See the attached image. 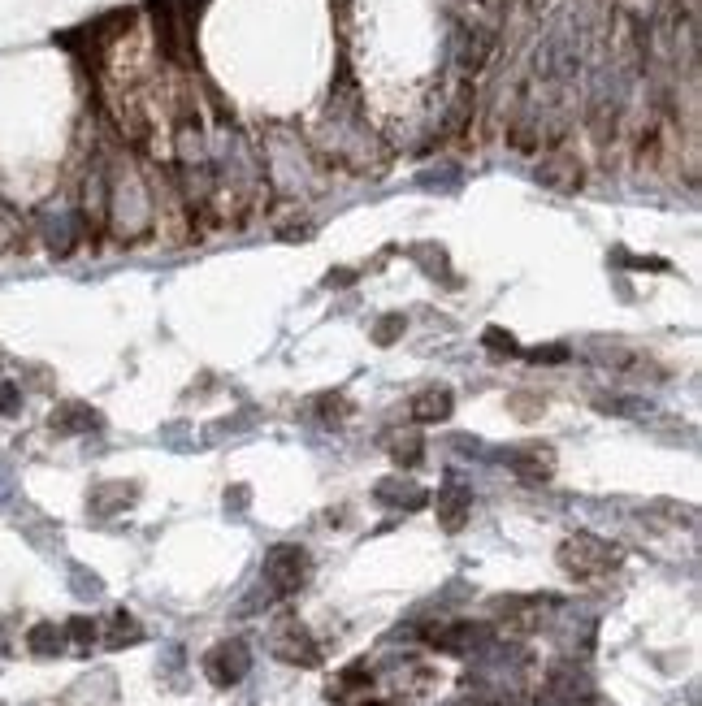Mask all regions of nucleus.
Masks as SVG:
<instances>
[{
    "mask_svg": "<svg viewBox=\"0 0 702 706\" xmlns=\"http://www.w3.org/2000/svg\"><path fill=\"white\" fill-rule=\"evenodd\" d=\"M408 412H412L416 425H442V421H447V416L455 412V395H451L447 386H425L421 395L412 399Z\"/></svg>",
    "mask_w": 702,
    "mask_h": 706,
    "instance_id": "9b49d317",
    "label": "nucleus"
},
{
    "mask_svg": "<svg viewBox=\"0 0 702 706\" xmlns=\"http://www.w3.org/2000/svg\"><path fill=\"white\" fill-rule=\"evenodd\" d=\"M481 347H490L494 351V356H516V338L512 334H507V330H499V325H490V330L486 334H481Z\"/></svg>",
    "mask_w": 702,
    "mask_h": 706,
    "instance_id": "412c9836",
    "label": "nucleus"
},
{
    "mask_svg": "<svg viewBox=\"0 0 702 706\" xmlns=\"http://www.w3.org/2000/svg\"><path fill=\"white\" fill-rule=\"evenodd\" d=\"M425 637L434 642V650H447V655H468V650H477L490 633L481 629V624L455 620V624H438V629H429Z\"/></svg>",
    "mask_w": 702,
    "mask_h": 706,
    "instance_id": "6e6552de",
    "label": "nucleus"
},
{
    "mask_svg": "<svg viewBox=\"0 0 702 706\" xmlns=\"http://www.w3.org/2000/svg\"><path fill=\"white\" fill-rule=\"evenodd\" d=\"M390 460H395L399 468H416L421 464V455H425V438L416 434V429H403V434H390Z\"/></svg>",
    "mask_w": 702,
    "mask_h": 706,
    "instance_id": "4468645a",
    "label": "nucleus"
},
{
    "mask_svg": "<svg viewBox=\"0 0 702 706\" xmlns=\"http://www.w3.org/2000/svg\"><path fill=\"white\" fill-rule=\"evenodd\" d=\"M377 503L382 507H399V512H421V507L429 503V494L416 486V481L408 477H386V481H377Z\"/></svg>",
    "mask_w": 702,
    "mask_h": 706,
    "instance_id": "9d476101",
    "label": "nucleus"
},
{
    "mask_svg": "<svg viewBox=\"0 0 702 706\" xmlns=\"http://www.w3.org/2000/svg\"><path fill=\"white\" fill-rule=\"evenodd\" d=\"M468 516H473V490L460 477H447L438 490V525L447 533H460L468 525Z\"/></svg>",
    "mask_w": 702,
    "mask_h": 706,
    "instance_id": "39448f33",
    "label": "nucleus"
},
{
    "mask_svg": "<svg viewBox=\"0 0 702 706\" xmlns=\"http://www.w3.org/2000/svg\"><path fill=\"white\" fill-rule=\"evenodd\" d=\"M304 581H308V551H304V546L282 542V546H273V551L265 555V590H269V598L295 594Z\"/></svg>",
    "mask_w": 702,
    "mask_h": 706,
    "instance_id": "f03ea898",
    "label": "nucleus"
},
{
    "mask_svg": "<svg viewBox=\"0 0 702 706\" xmlns=\"http://www.w3.org/2000/svg\"><path fill=\"white\" fill-rule=\"evenodd\" d=\"M403 330H408V317H403V312H386V317H377V325H373V343L390 347Z\"/></svg>",
    "mask_w": 702,
    "mask_h": 706,
    "instance_id": "dca6fc26",
    "label": "nucleus"
},
{
    "mask_svg": "<svg viewBox=\"0 0 702 706\" xmlns=\"http://www.w3.org/2000/svg\"><path fill=\"white\" fill-rule=\"evenodd\" d=\"M373 685V672L369 668H347L338 676V685H330V698H343L347 689H369Z\"/></svg>",
    "mask_w": 702,
    "mask_h": 706,
    "instance_id": "6ab92c4d",
    "label": "nucleus"
},
{
    "mask_svg": "<svg viewBox=\"0 0 702 706\" xmlns=\"http://www.w3.org/2000/svg\"><path fill=\"white\" fill-rule=\"evenodd\" d=\"M533 360H568V347H538Z\"/></svg>",
    "mask_w": 702,
    "mask_h": 706,
    "instance_id": "bb28decb",
    "label": "nucleus"
},
{
    "mask_svg": "<svg viewBox=\"0 0 702 706\" xmlns=\"http://www.w3.org/2000/svg\"><path fill=\"white\" fill-rule=\"evenodd\" d=\"M538 182L555 195H568V191L581 187V165L572 161V156H551V161L538 165Z\"/></svg>",
    "mask_w": 702,
    "mask_h": 706,
    "instance_id": "f8f14e48",
    "label": "nucleus"
},
{
    "mask_svg": "<svg viewBox=\"0 0 702 706\" xmlns=\"http://www.w3.org/2000/svg\"><path fill=\"white\" fill-rule=\"evenodd\" d=\"M269 650L282 663H295V668H317V663H321V646L312 642V633L299 620H282L278 629H273V637H269Z\"/></svg>",
    "mask_w": 702,
    "mask_h": 706,
    "instance_id": "7ed1b4c3",
    "label": "nucleus"
},
{
    "mask_svg": "<svg viewBox=\"0 0 702 706\" xmlns=\"http://www.w3.org/2000/svg\"><path fill=\"white\" fill-rule=\"evenodd\" d=\"M247 499H252V490H247V486H234V490H226V507H230V512H243Z\"/></svg>",
    "mask_w": 702,
    "mask_h": 706,
    "instance_id": "a878e982",
    "label": "nucleus"
},
{
    "mask_svg": "<svg viewBox=\"0 0 702 706\" xmlns=\"http://www.w3.org/2000/svg\"><path fill=\"white\" fill-rule=\"evenodd\" d=\"M590 351H594V356L603 360V364H611V369H629V364H633V351L620 347V343H594Z\"/></svg>",
    "mask_w": 702,
    "mask_h": 706,
    "instance_id": "aec40b11",
    "label": "nucleus"
},
{
    "mask_svg": "<svg viewBox=\"0 0 702 706\" xmlns=\"http://www.w3.org/2000/svg\"><path fill=\"white\" fill-rule=\"evenodd\" d=\"M48 425L57 429V434L65 438H74V434H91V429H100V412L91 408V403H57L48 416Z\"/></svg>",
    "mask_w": 702,
    "mask_h": 706,
    "instance_id": "1a4fd4ad",
    "label": "nucleus"
},
{
    "mask_svg": "<svg viewBox=\"0 0 702 706\" xmlns=\"http://www.w3.org/2000/svg\"><path fill=\"white\" fill-rule=\"evenodd\" d=\"M408 256H425V260H429L425 273H434V278H442V282H455L451 273H447V252H442V247L421 243V247H408Z\"/></svg>",
    "mask_w": 702,
    "mask_h": 706,
    "instance_id": "a211bd4d",
    "label": "nucleus"
},
{
    "mask_svg": "<svg viewBox=\"0 0 702 706\" xmlns=\"http://www.w3.org/2000/svg\"><path fill=\"white\" fill-rule=\"evenodd\" d=\"M507 468L520 477V481H551L555 473V451L542 447V442H529V447H516L503 455Z\"/></svg>",
    "mask_w": 702,
    "mask_h": 706,
    "instance_id": "0eeeda50",
    "label": "nucleus"
},
{
    "mask_svg": "<svg viewBox=\"0 0 702 706\" xmlns=\"http://www.w3.org/2000/svg\"><path fill=\"white\" fill-rule=\"evenodd\" d=\"M135 499H139L135 481H100V486H91V494H87V512L96 520H109L117 512H126Z\"/></svg>",
    "mask_w": 702,
    "mask_h": 706,
    "instance_id": "423d86ee",
    "label": "nucleus"
},
{
    "mask_svg": "<svg viewBox=\"0 0 702 706\" xmlns=\"http://www.w3.org/2000/svg\"><path fill=\"white\" fill-rule=\"evenodd\" d=\"M0 412L5 416H18L22 412V390L13 382H0Z\"/></svg>",
    "mask_w": 702,
    "mask_h": 706,
    "instance_id": "5701e85b",
    "label": "nucleus"
},
{
    "mask_svg": "<svg viewBox=\"0 0 702 706\" xmlns=\"http://www.w3.org/2000/svg\"><path fill=\"white\" fill-rule=\"evenodd\" d=\"M555 559L572 581H594V577H603V572L616 568V546L594 538V533H572V538L559 546Z\"/></svg>",
    "mask_w": 702,
    "mask_h": 706,
    "instance_id": "f257e3e1",
    "label": "nucleus"
},
{
    "mask_svg": "<svg viewBox=\"0 0 702 706\" xmlns=\"http://www.w3.org/2000/svg\"><path fill=\"white\" fill-rule=\"evenodd\" d=\"M100 637V624L96 620H87V616H74L70 624H65V642H74L78 650H87L91 642Z\"/></svg>",
    "mask_w": 702,
    "mask_h": 706,
    "instance_id": "f3484780",
    "label": "nucleus"
},
{
    "mask_svg": "<svg viewBox=\"0 0 702 706\" xmlns=\"http://www.w3.org/2000/svg\"><path fill=\"white\" fill-rule=\"evenodd\" d=\"M26 650H31L35 659H57L65 650V629H57V624H35L31 633H26Z\"/></svg>",
    "mask_w": 702,
    "mask_h": 706,
    "instance_id": "ddd939ff",
    "label": "nucleus"
},
{
    "mask_svg": "<svg viewBox=\"0 0 702 706\" xmlns=\"http://www.w3.org/2000/svg\"><path fill=\"white\" fill-rule=\"evenodd\" d=\"M100 577L96 572H87V568H74V594H83V598H100Z\"/></svg>",
    "mask_w": 702,
    "mask_h": 706,
    "instance_id": "4be33fe9",
    "label": "nucleus"
},
{
    "mask_svg": "<svg viewBox=\"0 0 702 706\" xmlns=\"http://www.w3.org/2000/svg\"><path fill=\"white\" fill-rule=\"evenodd\" d=\"M135 642H143L139 620L130 616V611H113L109 633H104V646H109V650H122V646H135Z\"/></svg>",
    "mask_w": 702,
    "mask_h": 706,
    "instance_id": "2eb2a0df",
    "label": "nucleus"
},
{
    "mask_svg": "<svg viewBox=\"0 0 702 706\" xmlns=\"http://www.w3.org/2000/svg\"><path fill=\"white\" fill-rule=\"evenodd\" d=\"M598 408H603V412H616V416H633V412H642V408H637V399H611V395L598 399Z\"/></svg>",
    "mask_w": 702,
    "mask_h": 706,
    "instance_id": "393cba45",
    "label": "nucleus"
},
{
    "mask_svg": "<svg viewBox=\"0 0 702 706\" xmlns=\"http://www.w3.org/2000/svg\"><path fill=\"white\" fill-rule=\"evenodd\" d=\"M247 668H252V650H247L243 642H217L213 650L204 655V676L213 681L217 689H230L239 685Z\"/></svg>",
    "mask_w": 702,
    "mask_h": 706,
    "instance_id": "20e7f679",
    "label": "nucleus"
},
{
    "mask_svg": "<svg viewBox=\"0 0 702 706\" xmlns=\"http://www.w3.org/2000/svg\"><path fill=\"white\" fill-rule=\"evenodd\" d=\"M317 403H321L325 421H343V416H347V399H343V395H321Z\"/></svg>",
    "mask_w": 702,
    "mask_h": 706,
    "instance_id": "b1692460",
    "label": "nucleus"
}]
</instances>
